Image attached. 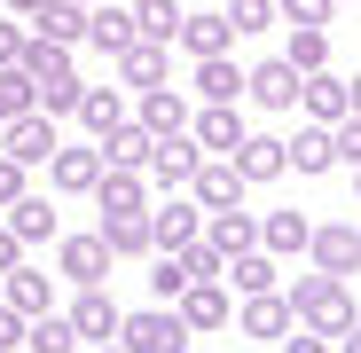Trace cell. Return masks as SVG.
<instances>
[{
    "label": "cell",
    "mask_w": 361,
    "mask_h": 353,
    "mask_svg": "<svg viewBox=\"0 0 361 353\" xmlns=\"http://www.w3.org/2000/svg\"><path fill=\"white\" fill-rule=\"evenodd\" d=\"M204 244H212L220 259H235V252H252V244H259V220H252L244 204H228V212H204Z\"/></svg>",
    "instance_id": "20"
},
{
    "label": "cell",
    "mask_w": 361,
    "mask_h": 353,
    "mask_svg": "<svg viewBox=\"0 0 361 353\" xmlns=\"http://www.w3.org/2000/svg\"><path fill=\"white\" fill-rule=\"evenodd\" d=\"M16 259H24V244H16V235H8V220H0V275H8Z\"/></svg>",
    "instance_id": "48"
},
{
    "label": "cell",
    "mask_w": 361,
    "mask_h": 353,
    "mask_svg": "<svg viewBox=\"0 0 361 353\" xmlns=\"http://www.w3.org/2000/svg\"><path fill=\"white\" fill-rule=\"evenodd\" d=\"M330 16H338V0H275V24H322L330 32Z\"/></svg>",
    "instance_id": "41"
},
{
    "label": "cell",
    "mask_w": 361,
    "mask_h": 353,
    "mask_svg": "<svg viewBox=\"0 0 361 353\" xmlns=\"http://www.w3.org/2000/svg\"><path fill=\"white\" fill-rule=\"evenodd\" d=\"M118 306L110 299V283H87V290H71V306H63V322L79 330V345H102V337H118Z\"/></svg>",
    "instance_id": "8"
},
{
    "label": "cell",
    "mask_w": 361,
    "mask_h": 353,
    "mask_svg": "<svg viewBox=\"0 0 361 353\" xmlns=\"http://www.w3.org/2000/svg\"><path fill=\"white\" fill-rule=\"evenodd\" d=\"M0 353H24V314L0 306Z\"/></svg>",
    "instance_id": "45"
},
{
    "label": "cell",
    "mask_w": 361,
    "mask_h": 353,
    "mask_svg": "<svg viewBox=\"0 0 361 353\" xmlns=\"http://www.w3.org/2000/svg\"><path fill=\"white\" fill-rule=\"evenodd\" d=\"M283 299H290V314L298 322H307L314 337H345L361 314H353V290L338 283V275H298L290 290H283Z\"/></svg>",
    "instance_id": "1"
},
{
    "label": "cell",
    "mask_w": 361,
    "mask_h": 353,
    "mask_svg": "<svg viewBox=\"0 0 361 353\" xmlns=\"http://www.w3.org/2000/svg\"><path fill=\"white\" fill-rule=\"evenodd\" d=\"M118 345L126 353H189L197 337L173 306H142V314H118Z\"/></svg>",
    "instance_id": "2"
},
{
    "label": "cell",
    "mask_w": 361,
    "mask_h": 353,
    "mask_svg": "<svg viewBox=\"0 0 361 353\" xmlns=\"http://www.w3.org/2000/svg\"><path fill=\"white\" fill-rule=\"evenodd\" d=\"M8 235H16L24 252H32V244H55V235H63V220H55V197H32V189H24V197L8 204Z\"/></svg>",
    "instance_id": "19"
},
{
    "label": "cell",
    "mask_w": 361,
    "mask_h": 353,
    "mask_svg": "<svg viewBox=\"0 0 361 353\" xmlns=\"http://www.w3.org/2000/svg\"><path fill=\"white\" fill-rule=\"evenodd\" d=\"M110 244L102 235H55V275H63L71 290H87V283H110Z\"/></svg>",
    "instance_id": "5"
},
{
    "label": "cell",
    "mask_w": 361,
    "mask_h": 353,
    "mask_svg": "<svg viewBox=\"0 0 361 353\" xmlns=\"http://www.w3.org/2000/svg\"><path fill=\"white\" fill-rule=\"evenodd\" d=\"M47 181H55V197H87L94 181H102V142H55V157H47Z\"/></svg>",
    "instance_id": "12"
},
{
    "label": "cell",
    "mask_w": 361,
    "mask_h": 353,
    "mask_svg": "<svg viewBox=\"0 0 361 353\" xmlns=\"http://www.w3.org/2000/svg\"><path fill=\"white\" fill-rule=\"evenodd\" d=\"M283 157H290V173H338V149H330V126H298L290 142H283Z\"/></svg>",
    "instance_id": "27"
},
{
    "label": "cell",
    "mask_w": 361,
    "mask_h": 353,
    "mask_svg": "<svg viewBox=\"0 0 361 353\" xmlns=\"http://www.w3.org/2000/svg\"><path fill=\"white\" fill-rule=\"evenodd\" d=\"M307 259H314V275H361V228H345V220H322L314 235H307Z\"/></svg>",
    "instance_id": "7"
},
{
    "label": "cell",
    "mask_w": 361,
    "mask_h": 353,
    "mask_svg": "<svg viewBox=\"0 0 361 353\" xmlns=\"http://www.w3.org/2000/svg\"><path fill=\"white\" fill-rule=\"evenodd\" d=\"M134 8V32L142 39H165L173 47V32H180V0H126Z\"/></svg>",
    "instance_id": "36"
},
{
    "label": "cell",
    "mask_w": 361,
    "mask_h": 353,
    "mask_svg": "<svg viewBox=\"0 0 361 353\" xmlns=\"http://www.w3.org/2000/svg\"><path fill=\"white\" fill-rule=\"evenodd\" d=\"M110 63H118V87L142 94V87H165V79H173V47H165V39H134V47H118Z\"/></svg>",
    "instance_id": "13"
},
{
    "label": "cell",
    "mask_w": 361,
    "mask_h": 353,
    "mask_svg": "<svg viewBox=\"0 0 361 353\" xmlns=\"http://www.w3.org/2000/svg\"><path fill=\"white\" fill-rule=\"evenodd\" d=\"M102 212H149V181L142 173H126V165H102V181L87 189Z\"/></svg>",
    "instance_id": "23"
},
{
    "label": "cell",
    "mask_w": 361,
    "mask_h": 353,
    "mask_svg": "<svg viewBox=\"0 0 361 353\" xmlns=\"http://www.w3.org/2000/svg\"><path fill=\"white\" fill-rule=\"evenodd\" d=\"M345 118H361V71L345 79Z\"/></svg>",
    "instance_id": "50"
},
{
    "label": "cell",
    "mask_w": 361,
    "mask_h": 353,
    "mask_svg": "<svg viewBox=\"0 0 361 353\" xmlns=\"http://www.w3.org/2000/svg\"><path fill=\"white\" fill-rule=\"evenodd\" d=\"M220 283H228V290H244V299H252V290H275V259L252 244V252H235V259L220 267Z\"/></svg>",
    "instance_id": "34"
},
{
    "label": "cell",
    "mask_w": 361,
    "mask_h": 353,
    "mask_svg": "<svg viewBox=\"0 0 361 353\" xmlns=\"http://www.w3.org/2000/svg\"><path fill=\"white\" fill-rule=\"evenodd\" d=\"M149 142H157V134H149V126H134V110H126V118H118V126L102 134V165L142 173V165H149Z\"/></svg>",
    "instance_id": "26"
},
{
    "label": "cell",
    "mask_w": 361,
    "mask_h": 353,
    "mask_svg": "<svg viewBox=\"0 0 361 353\" xmlns=\"http://www.w3.org/2000/svg\"><path fill=\"white\" fill-rule=\"evenodd\" d=\"M353 197H361V165H353Z\"/></svg>",
    "instance_id": "53"
},
{
    "label": "cell",
    "mask_w": 361,
    "mask_h": 353,
    "mask_svg": "<svg viewBox=\"0 0 361 353\" xmlns=\"http://www.w3.org/2000/svg\"><path fill=\"white\" fill-rule=\"evenodd\" d=\"M79 8H94V0H79Z\"/></svg>",
    "instance_id": "55"
},
{
    "label": "cell",
    "mask_w": 361,
    "mask_h": 353,
    "mask_svg": "<svg viewBox=\"0 0 361 353\" xmlns=\"http://www.w3.org/2000/svg\"><path fill=\"white\" fill-rule=\"evenodd\" d=\"M244 94H252L267 118H283V110H298V71L283 63V55H267L259 71H244Z\"/></svg>",
    "instance_id": "15"
},
{
    "label": "cell",
    "mask_w": 361,
    "mask_h": 353,
    "mask_svg": "<svg viewBox=\"0 0 361 353\" xmlns=\"http://www.w3.org/2000/svg\"><path fill=\"white\" fill-rule=\"evenodd\" d=\"M94 235L110 244V259H149V212H102Z\"/></svg>",
    "instance_id": "22"
},
{
    "label": "cell",
    "mask_w": 361,
    "mask_h": 353,
    "mask_svg": "<svg viewBox=\"0 0 361 353\" xmlns=\"http://www.w3.org/2000/svg\"><path fill=\"white\" fill-rule=\"evenodd\" d=\"M197 157H204V149H197L189 134H157V142H149V165H142V181H149L157 197H180V189H189V173H197Z\"/></svg>",
    "instance_id": "3"
},
{
    "label": "cell",
    "mask_w": 361,
    "mask_h": 353,
    "mask_svg": "<svg viewBox=\"0 0 361 353\" xmlns=\"http://www.w3.org/2000/svg\"><path fill=\"white\" fill-rule=\"evenodd\" d=\"M55 142H63V134H55L47 110H16L8 126H0V157H16V165H47Z\"/></svg>",
    "instance_id": "6"
},
{
    "label": "cell",
    "mask_w": 361,
    "mask_h": 353,
    "mask_svg": "<svg viewBox=\"0 0 361 353\" xmlns=\"http://www.w3.org/2000/svg\"><path fill=\"white\" fill-rule=\"evenodd\" d=\"M24 32H39V39H55V47H79L87 39V8H79V0H47V8L24 24Z\"/></svg>",
    "instance_id": "30"
},
{
    "label": "cell",
    "mask_w": 361,
    "mask_h": 353,
    "mask_svg": "<svg viewBox=\"0 0 361 353\" xmlns=\"http://www.w3.org/2000/svg\"><path fill=\"white\" fill-rule=\"evenodd\" d=\"M0 306H16L24 322H32V314H55V275H39V267L16 259L8 275H0Z\"/></svg>",
    "instance_id": "16"
},
{
    "label": "cell",
    "mask_w": 361,
    "mask_h": 353,
    "mask_svg": "<svg viewBox=\"0 0 361 353\" xmlns=\"http://www.w3.org/2000/svg\"><path fill=\"white\" fill-rule=\"evenodd\" d=\"M189 197L197 212H228V204H244V173H235V157H197V173H189Z\"/></svg>",
    "instance_id": "4"
},
{
    "label": "cell",
    "mask_w": 361,
    "mask_h": 353,
    "mask_svg": "<svg viewBox=\"0 0 361 353\" xmlns=\"http://www.w3.org/2000/svg\"><path fill=\"white\" fill-rule=\"evenodd\" d=\"M283 63L307 79V71H330V32L322 24H290V39H283Z\"/></svg>",
    "instance_id": "33"
},
{
    "label": "cell",
    "mask_w": 361,
    "mask_h": 353,
    "mask_svg": "<svg viewBox=\"0 0 361 353\" xmlns=\"http://www.w3.org/2000/svg\"><path fill=\"white\" fill-rule=\"evenodd\" d=\"M220 16H228L235 39H252V32H275V0H228Z\"/></svg>",
    "instance_id": "37"
},
{
    "label": "cell",
    "mask_w": 361,
    "mask_h": 353,
    "mask_svg": "<svg viewBox=\"0 0 361 353\" xmlns=\"http://www.w3.org/2000/svg\"><path fill=\"white\" fill-rule=\"evenodd\" d=\"M197 102H244V71H235V55H197Z\"/></svg>",
    "instance_id": "31"
},
{
    "label": "cell",
    "mask_w": 361,
    "mask_h": 353,
    "mask_svg": "<svg viewBox=\"0 0 361 353\" xmlns=\"http://www.w3.org/2000/svg\"><path fill=\"white\" fill-rule=\"evenodd\" d=\"M330 149H338V165H361V118H338V126H330Z\"/></svg>",
    "instance_id": "43"
},
{
    "label": "cell",
    "mask_w": 361,
    "mask_h": 353,
    "mask_svg": "<svg viewBox=\"0 0 361 353\" xmlns=\"http://www.w3.org/2000/svg\"><path fill=\"white\" fill-rule=\"evenodd\" d=\"M338 8H353V0H338Z\"/></svg>",
    "instance_id": "54"
},
{
    "label": "cell",
    "mask_w": 361,
    "mask_h": 353,
    "mask_svg": "<svg viewBox=\"0 0 361 353\" xmlns=\"http://www.w3.org/2000/svg\"><path fill=\"white\" fill-rule=\"evenodd\" d=\"M235 330H244V337H259V345H283V337L298 330V314H290V299H283V290H252V299L235 306Z\"/></svg>",
    "instance_id": "11"
},
{
    "label": "cell",
    "mask_w": 361,
    "mask_h": 353,
    "mask_svg": "<svg viewBox=\"0 0 361 353\" xmlns=\"http://www.w3.org/2000/svg\"><path fill=\"white\" fill-rule=\"evenodd\" d=\"M16 197H24V165H16V157H0V212H8Z\"/></svg>",
    "instance_id": "44"
},
{
    "label": "cell",
    "mask_w": 361,
    "mask_h": 353,
    "mask_svg": "<svg viewBox=\"0 0 361 353\" xmlns=\"http://www.w3.org/2000/svg\"><path fill=\"white\" fill-rule=\"evenodd\" d=\"M134 126H149V134H189V102H180L173 87H142Z\"/></svg>",
    "instance_id": "25"
},
{
    "label": "cell",
    "mask_w": 361,
    "mask_h": 353,
    "mask_svg": "<svg viewBox=\"0 0 361 353\" xmlns=\"http://www.w3.org/2000/svg\"><path fill=\"white\" fill-rule=\"evenodd\" d=\"M283 353H338V345H330V337H314V330H290V337H283Z\"/></svg>",
    "instance_id": "47"
},
{
    "label": "cell",
    "mask_w": 361,
    "mask_h": 353,
    "mask_svg": "<svg viewBox=\"0 0 361 353\" xmlns=\"http://www.w3.org/2000/svg\"><path fill=\"white\" fill-rule=\"evenodd\" d=\"M189 353H197V345H189Z\"/></svg>",
    "instance_id": "56"
},
{
    "label": "cell",
    "mask_w": 361,
    "mask_h": 353,
    "mask_svg": "<svg viewBox=\"0 0 361 353\" xmlns=\"http://www.w3.org/2000/svg\"><path fill=\"white\" fill-rule=\"evenodd\" d=\"M24 345L32 353H79V330L63 322V306H55V314H32L24 322Z\"/></svg>",
    "instance_id": "35"
},
{
    "label": "cell",
    "mask_w": 361,
    "mask_h": 353,
    "mask_svg": "<svg viewBox=\"0 0 361 353\" xmlns=\"http://www.w3.org/2000/svg\"><path fill=\"white\" fill-rule=\"evenodd\" d=\"M197 235H204V212H197L189 197L149 204V252H180V244H197Z\"/></svg>",
    "instance_id": "14"
},
{
    "label": "cell",
    "mask_w": 361,
    "mask_h": 353,
    "mask_svg": "<svg viewBox=\"0 0 361 353\" xmlns=\"http://www.w3.org/2000/svg\"><path fill=\"white\" fill-rule=\"evenodd\" d=\"M16 71H24L32 87H47V79H71V47H55V39L24 32V55H16Z\"/></svg>",
    "instance_id": "29"
},
{
    "label": "cell",
    "mask_w": 361,
    "mask_h": 353,
    "mask_svg": "<svg viewBox=\"0 0 361 353\" xmlns=\"http://www.w3.org/2000/svg\"><path fill=\"white\" fill-rule=\"evenodd\" d=\"M32 110H47L55 126H63V118L79 110V71H71V79H47V87H32Z\"/></svg>",
    "instance_id": "38"
},
{
    "label": "cell",
    "mask_w": 361,
    "mask_h": 353,
    "mask_svg": "<svg viewBox=\"0 0 361 353\" xmlns=\"http://www.w3.org/2000/svg\"><path fill=\"white\" fill-rule=\"evenodd\" d=\"M228 157H235V173H244V189H259V181H283V173H290V157H283V134H244Z\"/></svg>",
    "instance_id": "17"
},
{
    "label": "cell",
    "mask_w": 361,
    "mask_h": 353,
    "mask_svg": "<svg viewBox=\"0 0 361 353\" xmlns=\"http://www.w3.org/2000/svg\"><path fill=\"white\" fill-rule=\"evenodd\" d=\"M173 47H189V55H228V47H235V32H228V16H220V8H204V16H180Z\"/></svg>",
    "instance_id": "28"
},
{
    "label": "cell",
    "mask_w": 361,
    "mask_h": 353,
    "mask_svg": "<svg viewBox=\"0 0 361 353\" xmlns=\"http://www.w3.org/2000/svg\"><path fill=\"white\" fill-rule=\"evenodd\" d=\"M142 32H134V8H126V0H94V8H87V47L94 55H118V47H134Z\"/></svg>",
    "instance_id": "18"
},
{
    "label": "cell",
    "mask_w": 361,
    "mask_h": 353,
    "mask_svg": "<svg viewBox=\"0 0 361 353\" xmlns=\"http://www.w3.org/2000/svg\"><path fill=\"white\" fill-rule=\"evenodd\" d=\"M79 126H87V142H102L110 126H118V118H126V94H118V87H79Z\"/></svg>",
    "instance_id": "32"
},
{
    "label": "cell",
    "mask_w": 361,
    "mask_h": 353,
    "mask_svg": "<svg viewBox=\"0 0 361 353\" xmlns=\"http://www.w3.org/2000/svg\"><path fill=\"white\" fill-rule=\"evenodd\" d=\"M16 55H24V24L8 16V24H0V71H8V63H16Z\"/></svg>",
    "instance_id": "46"
},
{
    "label": "cell",
    "mask_w": 361,
    "mask_h": 353,
    "mask_svg": "<svg viewBox=\"0 0 361 353\" xmlns=\"http://www.w3.org/2000/svg\"><path fill=\"white\" fill-rule=\"evenodd\" d=\"M244 134H252V126H244V110H235V102H197V110H189V142H197L204 157H228Z\"/></svg>",
    "instance_id": "9"
},
{
    "label": "cell",
    "mask_w": 361,
    "mask_h": 353,
    "mask_svg": "<svg viewBox=\"0 0 361 353\" xmlns=\"http://www.w3.org/2000/svg\"><path fill=\"white\" fill-rule=\"evenodd\" d=\"M87 353H126V345H118V337H102V345H87Z\"/></svg>",
    "instance_id": "52"
},
{
    "label": "cell",
    "mask_w": 361,
    "mask_h": 353,
    "mask_svg": "<svg viewBox=\"0 0 361 353\" xmlns=\"http://www.w3.org/2000/svg\"><path fill=\"white\" fill-rule=\"evenodd\" d=\"M149 290L157 299H180V290H189V267H180L173 252H149Z\"/></svg>",
    "instance_id": "39"
},
{
    "label": "cell",
    "mask_w": 361,
    "mask_h": 353,
    "mask_svg": "<svg viewBox=\"0 0 361 353\" xmlns=\"http://www.w3.org/2000/svg\"><path fill=\"white\" fill-rule=\"evenodd\" d=\"M39 8H47V0H8V16H16V24H32Z\"/></svg>",
    "instance_id": "49"
},
{
    "label": "cell",
    "mask_w": 361,
    "mask_h": 353,
    "mask_svg": "<svg viewBox=\"0 0 361 353\" xmlns=\"http://www.w3.org/2000/svg\"><path fill=\"white\" fill-rule=\"evenodd\" d=\"M173 314L189 322V337H212V330L235 322V299H228V283H189V290L173 299Z\"/></svg>",
    "instance_id": "10"
},
{
    "label": "cell",
    "mask_w": 361,
    "mask_h": 353,
    "mask_svg": "<svg viewBox=\"0 0 361 353\" xmlns=\"http://www.w3.org/2000/svg\"><path fill=\"white\" fill-rule=\"evenodd\" d=\"M173 259H180V267H189V283H220V267H228V259H220V252L204 244V235H197V244H180Z\"/></svg>",
    "instance_id": "40"
},
{
    "label": "cell",
    "mask_w": 361,
    "mask_h": 353,
    "mask_svg": "<svg viewBox=\"0 0 361 353\" xmlns=\"http://www.w3.org/2000/svg\"><path fill=\"white\" fill-rule=\"evenodd\" d=\"M16 110H32V79H24V71L8 63V71H0V126H8Z\"/></svg>",
    "instance_id": "42"
},
{
    "label": "cell",
    "mask_w": 361,
    "mask_h": 353,
    "mask_svg": "<svg viewBox=\"0 0 361 353\" xmlns=\"http://www.w3.org/2000/svg\"><path fill=\"white\" fill-rule=\"evenodd\" d=\"M330 345H338V353H361V322H353L345 337H330Z\"/></svg>",
    "instance_id": "51"
},
{
    "label": "cell",
    "mask_w": 361,
    "mask_h": 353,
    "mask_svg": "<svg viewBox=\"0 0 361 353\" xmlns=\"http://www.w3.org/2000/svg\"><path fill=\"white\" fill-rule=\"evenodd\" d=\"M307 235H314L307 212H267V220H259V252H267V259H307Z\"/></svg>",
    "instance_id": "21"
},
{
    "label": "cell",
    "mask_w": 361,
    "mask_h": 353,
    "mask_svg": "<svg viewBox=\"0 0 361 353\" xmlns=\"http://www.w3.org/2000/svg\"><path fill=\"white\" fill-rule=\"evenodd\" d=\"M298 110H307L314 126H338V118H345V79L338 71H307V79H298Z\"/></svg>",
    "instance_id": "24"
}]
</instances>
